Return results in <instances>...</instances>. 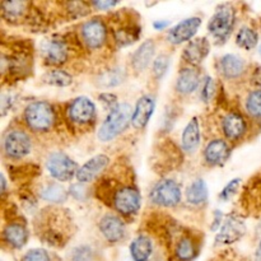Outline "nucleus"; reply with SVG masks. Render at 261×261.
<instances>
[{
    "label": "nucleus",
    "instance_id": "f257e3e1",
    "mask_svg": "<svg viewBox=\"0 0 261 261\" xmlns=\"http://www.w3.org/2000/svg\"><path fill=\"white\" fill-rule=\"evenodd\" d=\"M133 109L129 103H119L110 111L106 120L98 130V138L102 142H110L119 137L132 122Z\"/></svg>",
    "mask_w": 261,
    "mask_h": 261
},
{
    "label": "nucleus",
    "instance_id": "f03ea898",
    "mask_svg": "<svg viewBox=\"0 0 261 261\" xmlns=\"http://www.w3.org/2000/svg\"><path fill=\"white\" fill-rule=\"evenodd\" d=\"M167 236L172 241V257L175 261H194L200 252V241L194 233L182 231L176 227L167 232Z\"/></svg>",
    "mask_w": 261,
    "mask_h": 261
},
{
    "label": "nucleus",
    "instance_id": "7ed1b4c3",
    "mask_svg": "<svg viewBox=\"0 0 261 261\" xmlns=\"http://www.w3.org/2000/svg\"><path fill=\"white\" fill-rule=\"evenodd\" d=\"M23 115L27 126L37 133L48 132L56 120V112L53 105L46 101L32 102L25 107Z\"/></svg>",
    "mask_w": 261,
    "mask_h": 261
},
{
    "label": "nucleus",
    "instance_id": "20e7f679",
    "mask_svg": "<svg viewBox=\"0 0 261 261\" xmlns=\"http://www.w3.org/2000/svg\"><path fill=\"white\" fill-rule=\"evenodd\" d=\"M236 23V10L231 4H221L208 23V31L217 41L226 42Z\"/></svg>",
    "mask_w": 261,
    "mask_h": 261
},
{
    "label": "nucleus",
    "instance_id": "39448f33",
    "mask_svg": "<svg viewBox=\"0 0 261 261\" xmlns=\"http://www.w3.org/2000/svg\"><path fill=\"white\" fill-rule=\"evenodd\" d=\"M142 198L137 188L130 185H122L112 195V205L117 213L125 217L135 216L139 212Z\"/></svg>",
    "mask_w": 261,
    "mask_h": 261
},
{
    "label": "nucleus",
    "instance_id": "423d86ee",
    "mask_svg": "<svg viewBox=\"0 0 261 261\" xmlns=\"http://www.w3.org/2000/svg\"><path fill=\"white\" fill-rule=\"evenodd\" d=\"M46 167L50 175L60 182L70 181L78 172V166L75 161L61 152L51 153L46 161Z\"/></svg>",
    "mask_w": 261,
    "mask_h": 261
},
{
    "label": "nucleus",
    "instance_id": "0eeeda50",
    "mask_svg": "<svg viewBox=\"0 0 261 261\" xmlns=\"http://www.w3.org/2000/svg\"><path fill=\"white\" fill-rule=\"evenodd\" d=\"M181 189L176 181L165 178L155 184L149 194V199L153 204L161 206H176L181 201Z\"/></svg>",
    "mask_w": 261,
    "mask_h": 261
},
{
    "label": "nucleus",
    "instance_id": "6e6552de",
    "mask_svg": "<svg viewBox=\"0 0 261 261\" xmlns=\"http://www.w3.org/2000/svg\"><path fill=\"white\" fill-rule=\"evenodd\" d=\"M3 149L5 155L13 160H20L31 153L32 140L23 130H10L3 140Z\"/></svg>",
    "mask_w": 261,
    "mask_h": 261
},
{
    "label": "nucleus",
    "instance_id": "1a4fd4ad",
    "mask_svg": "<svg viewBox=\"0 0 261 261\" xmlns=\"http://www.w3.org/2000/svg\"><path fill=\"white\" fill-rule=\"evenodd\" d=\"M66 116L71 124L76 126H86L94 121L96 106L88 97H78L68 105Z\"/></svg>",
    "mask_w": 261,
    "mask_h": 261
},
{
    "label": "nucleus",
    "instance_id": "9d476101",
    "mask_svg": "<svg viewBox=\"0 0 261 261\" xmlns=\"http://www.w3.org/2000/svg\"><path fill=\"white\" fill-rule=\"evenodd\" d=\"M246 233L245 221L239 216H227L222 223L221 229L216 236L217 245H232L240 241Z\"/></svg>",
    "mask_w": 261,
    "mask_h": 261
},
{
    "label": "nucleus",
    "instance_id": "9b49d317",
    "mask_svg": "<svg viewBox=\"0 0 261 261\" xmlns=\"http://www.w3.org/2000/svg\"><path fill=\"white\" fill-rule=\"evenodd\" d=\"M82 40L89 48H99L107 40L106 24L98 18H93L83 23L81 30Z\"/></svg>",
    "mask_w": 261,
    "mask_h": 261
},
{
    "label": "nucleus",
    "instance_id": "f8f14e48",
    "mask_svg": "<svg viewBox=\"0 0 261 261\" xmlns=\"http://www.w3.org/2000/svg\"><path fill=\"white\" fill-rule=\"evenodd\" d=\"M201 25V19L199 17H190L181 20L180 23L171 28L167 35V40L172 45H180V43L188 42L195 36L198 30Z\"/></svg>",
    "mask_w": 261,
    "mask_h": 261
},
{
    "label": "nucleus",
    "instance_id": "ddd939ff",
    "mask_svg": "<svg viewBox=\"0 0 261 261\" xmlns=\"http://www.w3.org/2000/svg\"><path fill=\"white\" fill-rule=\"evenodd\" d=\"M110 163V158L106 154L94 155L89 161H87L76 172V180L79 184H87L93 181L97 176L101 175Z\"/></svg>",
    "mask_w": 261,
    "mask_h": 261
},
{
    "label": "nucleus",
    "instance_id": "4468645a",
    "mask_svg": "<svg viewBox=\"0 0 261 261\" xmlns=\"http://www.w3.org/2000/svg\"><path fill=\"white\" fill-rule=\"evenodd\" d=\"M222 132L231 140H239L247 132V121L240 112H229L222 120Z\"/></svg>",
    "mask_w": 261,
    "mask_h": 261
},
{
    "label": "nucleus",
    "instance_id": "2eb2a0df",
    "mask_svg": "<svg viewBox=\"0 0 261 261\" xmlns=\"http://www.w3.org/2000/svg\"><path fill=\"white\" fill-rule=\"evenodd\" d=\"M42 55L46 63L51 64V65H61L68 60L69 47L65 41L54 38V40H48L43 43Z\"/></svg>",
    "mask_w": 261,
    "mask_h": 261
},
{
    "label": "nucleus",
    "instance_id": "dca6fc26",
    "mask_svg": "<svg viewBox=\"0 0 261 261\" xmlns=\"http://www.w3.org/2000/svg\"><path fill=\"white\" fill-rule=\"evenodd\" d=\"M155 109V99L149 94L140 97L138 99L137 105H135L134 112H133L132 117V125L135 129H143L147 126L149 122L150 117H152L153 112Z\"/></svg>",
    "mask_w": 261,
    "mask_h": 261
},
{
    "label": "nucleus",
    "instance_id": "f3484780",
    "mask_svg": "<svg viewBox=\"0 0 261 261\" xmlns=\"http://www.w3.org/2000/svg\"><path fill=\"white\" fill-rule=\"evenodd\" d=\"M99 231L105 239L111 244L119 242L125 234V224L121 219L114 214H107L99 221Z\"/></svg>",
    "mask_w": 261,
    "mask_h": 261
},
{
    "label": "nucleus",
    "instance_id": "a211bd4d",
    "mask_svg": "<svg viewBox=\"0 0 261 261\" xmlns=\"http://www.w3.org/2000/svg\"><path fill=\"white\" fill-rule=\"evenodd\" d=\"M209 51H211V45L205 37L195 38L184 48L182 59L191 65H199L208 56Z\"/></svg>",
    "mask_w": 261,
    "mask_h": 261
},
{
    "label": "nucleus",
    "instance_id": "6ab92c4d",
    "mask_svg": "<svg viewBox=\"0 0 261 261\" xmlns=\"http://www.w3.org/2000/svg\"><path fill=\"white\" fill-rule=\"evenodd\" d=\"M229 154L231 149L227 142L223 139H214L206 145L204 150V160L209 166H219L228 160Z\"/></svg>",
    "mask_w": 261,
    "mask_h": 261
},
{
    "label": "nucleus",
    "instance_id": "aec40b11",
    "mask_svg": "<svg viewBox=\"0 0 261 261\" xmlns=\"http://www.w3.org/2000/svg\"><path fill=\"white\" fill-rule=\"evenodd\" d=\"M3 240L12 249H22L28 241V231L23 224L9 223L3 229Z\"/></svg>",
    "mask_w": 261,
    "mask_h": 261
},
{
    "label": "nucleus",
    "instance_id": "412c9836",
    "mask_svg": "<svg viewBox=\"0 0 261 261\" xmlns=\"http://www.w3.org/2000/svg\"><path fill=\"white\" fill-rule=\"evenodd\" d=\"M245 61L240 56L233 55V54H227L222 56L219 60V71L222 75L227 79H236L244 74Z\"/></svg>",
    "mask_w": 261,
    "mask_h": 261
},
{
    "label": "nucleus",
    "instance_id": "4be33fe9",
    "mask_svg": "<svg viewBox=\"0 0 261 261\" xmlns=\"http://www.w3.org/2000/svg\"><path fill=\"white\" fill-rule=\"evenodd\" d=\"M155 43L154 41L147 40L137 48L132 58V65L137 71H143L148 68L154 56Z\"/></svg>",
    "mask_w": 261,
    "mask_h": 261
},
{
    "label": "nucleus",
    "instance_id": "5701e85b",
    "mask_svg": "<svg viewBox=\"0 0 261 261\" xmlns=\"http://www.w3.org/2000/svg\"><path fill=\"white\" fill-rule=\"evenodd\" d=\"M199 83H200V76L198 71L194 68H184L178 73L176 89L181 94H190L198 88Z\"/></svg>",
    "mask_w": 261,
    "mask_h": 261
},
{
    "label": "nucleus",
    "instance_id": "b1692460",
    "mask_svg": "<svg viewBox=\"0 0 261 261\" xmlns=\"http://www.w3.org/2000/svg\"><path fill=\"white\" fill-rule=\"evenodd\" d=\"M200 144V127H199L198 117H193L186 125L181 137V145L185 152L191 153L196 150Z\"/></svg>",
    "mask_w": 261,
    "mask_h": 261
},
{
    "label": "nucleus",
    "instance_id": "393cba45",
    "mask_svg": "<svg viewBox=\"0 0 261 261\" xmlns=\"http://www.w3.org/2000/svg\"><path fill=\"white\" fill-rule=\"evenodd\" d=\"M130 255L134 261H148L153 255V241L145 234H140L130 244Z\"/></svg>",
    "mask_w": 261,
    "mask_h": 261
},
{
    "label": "nucleus",
    "instance_id": "a878e982",
    "mask_svg": "<svg viewBox=\"0 0 261 261\" xmlns=\"http://www.w3.org/2000/svg\"><path fill=\"white\" fill-rule=\"evenodd\" d=\"M208 199V188L205 181L198 178L186 190V200L193 205H200Z\"/></svg>",
    "mask_w": 261,
    "mask_h": 261
},
{
    "label": "nucleus",
    "instance_id": "bb28decb",
    "mask_svg": "<svg viewBox=\"0 0 261 261\" xmlns=\"http://www.w3.org/2000/svg\"><path fill=\"white\" fill-rule=\"evenodd\" d=\"M125 78H126V73L124 69L112 68L99 74V76L97 78V84L103 88H111V87H116L124 83Z\"/></svg>",
    "mask_w": 261,
    "mask_h": 261
},
{
    "label": "nucleus",
    "instance_id": "cd10ccee",
    "mask_svg": "<svg viewBox=\"0 0 261 261\" xmlns=\"http://www.w3.org/2000/svg\"><path fill=\"white\" fill-rule=\"evenodd\" d=\"M25 2H4L2 4L3 18L7 20H18L23 18L28 8Z\"/></svg>",
    "mask_w": 261,
    "mask_h": 261
},
{
    "label": "nucleus",
    "instance_id": "c85d7f7f",
    "mask_svg": "<svg viewBox=\"0 0 261 261\" xmlns=\"http://www.w3.org/2000/svg\"><path fill=\"white\" fill-rule=\"evenodd\" d=\"M139 30L140 28L134 24L117 28L114 33L115 41H116V43H119L120 46H122V47H124V46L132 45V43H134L135 41L138 40V37H139Z\"/></svg>",
    "mask_w": 261,
    "mask_h": 261
},
{
    "label": "nucleus",
    "instance_id": "c756f323",
    "mask_svg": "<svg viewBox=\"0 0 261 261\" xmlns=\"http://www.w3.org/2000/svg\"><path fill=\"white\" fill-rule=\"evenodd\" d=\"M40 196L43 200L48 201L53 204H61L66 200V191L65 189L58 184H50V185L45 186L41 190Z\"/></svg>",
    "mask_w": 261,
    "mask_h": 261
},
{
    "label": "nucleus",
    "instance_id": "7c9ffc66",
    "mask_svg": "<svg viewBox=\"0 0 261 261\" xmlns=\"http://www.w3.org/2000/svg\"><path fill=\"white\" fill-rule=\"evenodd\" d=\"M236 42L241 48L250 51L255 48L259 42V36L255 30L250 27H242L236 35Z\"/></svg>",
    "mask_w": 261,
    "mask_h": 261
},
{
    "label": "nucleus",
    "instance_id": "2f4dec72",
    "mask_svg": "<svg viewBox=\"0 0 261 261\" xmlns=\"http://www.w3.org/2000/svg\"><path fill=\"white\" fill-rule=\"evenodd\" d=\"M43 82L54 87H68L73 83V76L65 70H50L43 76Z\"/></svg>",
    "mask_w": 261,
    "mask_h": 261
},
{
    "label": "nucleus",
    "instance_id": "473e14b6",
    "mask_svg": "<svg viewBox=\"0 0 261 261\" xmlns=\"http://www.w3.org/2000/svg\"><path fill=\"white\" fill-rule=\"evenodd\" d=\"M246 111L255 119H261V88L249 93L246 98Z\"/></svg>",
    "mask_w": 261,
    "mask_h": 261
},
{
    "label": "nucleus",
    "instance_id": "72a5a7b5",
    "mask_svg": "<svg viewBox=\"0 0 261 261\" xmlns=\"http://www.w3.org/2000/svg\"><path fill=\"white\" fill-rule=\"evenodd\" d=\"M168 66H170V58L167 55H160L153 63V73L157 76L158 79L162 78L166 74V71L168 70Z\"/></svg>",
    "mask_w": 261,
    "mask_h": 261
},
{
    "label": "nucleus",
    "instance_id": "f704fd0d",
    "mask_svg": "<svg viewBox=\"0 0 261 261\" xmlns=\"http://www.w3.org/2000/svg\"><path fill=\"white\" fill-rule=\"evenodd\" d=\"M214 92H216V84L212 76H205L203 81V87H201V93L200 97L203 99V102H211V99L213 98Z\"/></svg>",
    "mask_w": 261,
    "mask_h": 261
},
{
    "label": "nucleus",
    "instance_id": "c9c22d12",
    "mask_svg": "<svg viewBox=\"0 0 261 261\" xmlns=\"http://www.w3.org/2000/svg\"><path fill=\"white\" fill-rule=\"evenodd\" d=\"M240 184H241V178H234V180L229 181L226 186L223 188V190L219 194V199L223 201L229 200L231 198H233L234 194L237 193V189L240 188Z\"/></svg>",
    "mask_w": 261,
    "mask_h": 261
},
{
    "label": "nucleus",
    "instance_id": "e433bc0d",
    "mask_svg": "<svg viewBox=\"0 0 261 261\" xmlns=\"http://www.w3.org/2000/svg\"><path fill=\"white\" fill-rule=\"evenodd\" d=\"M22 261H51V257L46 250L32 249L23 256Z\"/></svg>",
    "mask_w": 261,
    "mask_h": 261
},
{
    "label": "nucleus",
    "instance_id": "4c0bfd02",
    "mask_svg": "<svg viewBox=\"0 0 261 261\" xmlns=\"http://www.w3.org/2000/svg\"><path fill=\"white\" fill-rule=\"evenodd\" d=\"M71 259H73V261H92L93 251L88 246H79L74 249L73 254H71Z\"/></svg>",
    "mask_w": 261,
    "mask_h": 261
},
{
    "label": "nucleus",
    "instance_id": "58836bf2",
    "mask_svg": "<svg viewBox=\"0 0 261 261\" xmlns=\"http://www.w3.org/2000/svg\"><path fill=\"white\" fill-rule=\"evenodd\" d=\"M68 9L75 17H84L89 13V7L86 3H68Z\"/></svg>",
    "mask_w": 261,
    "mask_h": 261
},
{
    "label": "nucleus",
    "instance_id": "ea45409f",
    "mask_svg": "<svg viewBox=\"0 0 261 261\" xmlns=\"http://www.w3.org/2000/svg\"><path fill=\"white\" fill-rule=\"evenodd\" d=\"M70 194L78 200H84L87 196V189L84 184H74V185H71Z\"/></svg>",
    "mask_w": 261,
    "mask_h": 261
},
{
    "label": "nucleus",
    "instance_id": "a19ab883",
    "mask_svg": "<svg viewBox=\"0 0 261 261\" xmlns=\"http://www.w3.org/2000/svg\"><path fill=\"white\" fill-rule=\"evenodd\" d=\"M99 99H101L102 102H103L105 105H106L107 107H110V109H115V107L117 106V98L115 94L112 93H102L99 94Z\"/></svg>",
    "mask_w": 261,
    "mask_h": 261
},
{
    "label": "nucleus",
    "instance_id": "79ce46f5",
    "mask_svg": "<svg viewBox=\"0 0 261 261\" xmlns=\"http://www.w3.org/2000/svg\"><path fill=\"white\" fill-rule=\"evenodd\" d=\"M119 3L117 2H93L91 3L92 7L97 8V9L99 10H106L109 9V8H114L115 5H117Z\"/></svg>",
    "mask_w": 261,
    "mask_h": 261
},
{
    "label": "nucleus",
    "instance_id": "37998d69",
    "mask_svg": "<svg viewBox=\"0 0 261 261\" xmlns=\"http://www.w3.org/2000/svg\"><path fill=\"white\" fill-rule=\"evenodd\" d=\"M223 216H222V212L221 211H216L214 213V221L213 224H212V231H217L219 227H222V223H223Z\"/></svg>",
    "mask_w": 261,
    "mask_h": 261
},
{
    "label": "nucleus",
    "instance_id": "c03bdc74",
    "mask_svg": "<svg viewBox=\"0 0 261 261\" xmlns=\"http://www.w3.org/2000/svg\"><path fill=\"white\" fill-rule=\"evenodd\" d=\"M168 24H170L168 20H155V22L153 23V27H154L157 31H162L165 30L166 27H168Z\"/></svg>",
    "mask_w": 261,
    "mask_h": 261
},
{
    "label": "nucleus",
    "instance_id": "a18cd8bd",
    "mask_svg": "<svg viewBox=\"0 0 261 261\" xmlns=\"http://www.w3.org/2000/svg\"><path fill=\"white\" fill-rule=\"evenodd\" d=\"M256 257H257V260L261 261V241H260L259 246H257V250H256Z\"/></svg>",
    "mask_w": 261,
    "mask_h": 261
},
{
    "label": "nucleus",
    "instance_id": "49530a36",
    "mask_svg": "<svg viewBox=\"0 0 261 261\" xmlns=\"http://www.w3.org/2000/svg\"><path fill=\"white\" fill-rule=\"evenodd\" d=\"M212 261H234V259H228V257H226V256H222V257H218V259H216V260H212Z\"/></svg>",
    "mask_w": 261,
    "mask_h": 261
},
{
    "label": "nucleus",
    "instance_id": "de8ad7c7",
    "mask_svg": "<svg viewBox=\"0 0 261 261\" xmlns=\"http://www.w3.org/2000/svg\"><path fill=\"white\" fill-rule=\"evenodd\" d=\"M259 53H260V55H261V45H260V48H259Z\"/></svg>",
    "mask_w": 261,
    "mask_h": 261
}]
</instances>
